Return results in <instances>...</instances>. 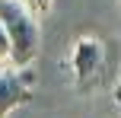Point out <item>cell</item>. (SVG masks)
Segmentation results:
<instances>
[{
  "mask_svg": "<svg viewBox=\"0 0 121 118\" xmlns=\"http://www.w3.org/2000/svg\"><path fill=\"white\" fill-rule=\"evenodd\" d=\"M32 86H35V74L29 67L0 70V118H10L13 109L26 105L32 99Z\"/></svg>",
  "mask_w": 121,
  "mask_h": 118,
  "instance_id": "2",
  "label": "cell"
},
{
  "mask_svg": "<svg viewBox=\"0 0 121 118\" xmlns=\"http://www.w3.org/2000/svg\"><path fill=\"white\" fill-rule=\"evenodd\" d=\"M3 64H10V38H6V29L0 22V67Z\"/></svg>",
  "mask_w": 121,
  "mask_h": 118,
  "instance_id": "5",
  "label": "cell"
},
{
  "mask_svg": "<svg viewBox=\"0 0 121 118\" xmlns=\"http://www.w3.org/2000/svg\"><path fill=\"white\" fill-rule=\"evenodd\" d=\"M22 6L32 13V16H45L51 10V0H22Z\"/></svg>",
  "mask_w": 121,
  "mask_h": 118,
  "instance_id": "4",
  "label": "cell"
},
{
  "mask_svg": "<svg viewBox=\"0 0 121 118\" xmlns=\"http://www.w3.org/2000/svg\"><path fill=\"white\" fill-rule=\"evenodd\" d=\"M115 102H118V109H121V80H118V86H115Z\"/></svg>",
  "mask_w": 121,
  "mask_h": 118,
  "instance_id": "6",
  "label": "cell"
},
{
  "mask_svg": "<svg viewBox=\"0 0 121 118\" xmlns=\"http://www.w3.org/2000/svg\"><path fill=\"white\" fill-rule=\"evenodd\" d=\"M102 61H105V51H102V45H99L96 38H80L77 48H73V57H70L80 83H89L92 77L102 70Z\"/></svg>",
  "mask_w": 121,
  "mask_h": 118,
  "instance_id": "3",
  "label": "cell"
},
{
  "mask_svg": "<svg viewBox=\"0 0 121 118\" xmlns=\"http://www.w3.org/2000/svg\"><path fill=\"white\" fill-rule=\"evenodd\" d=\"M0 22L10 38V64L13 67H29L38 57V22L22 0H0Z\"/></svg>",
  "mask_w": 121,
  "mask_h": 118,
  "instance_id": "1",
  "label": "cell"
}]
</instances>
